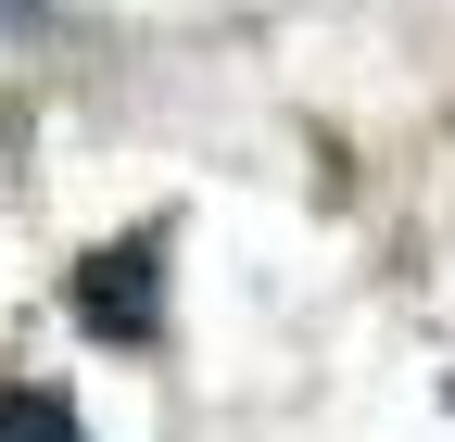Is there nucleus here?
<instances>
[{"instance_id": "obj_1", "label": "nucleus", "mask_w": 455, "mask_h": 442, "mask_svg": "<svg viewBox=\"0 0 455 442\" xmlns=\"http://www.w3.org/2000/svg\"><path fill=\"white\" fill-rule=\"evenodd\" d=\"M64 304H76V328H89V342H127V354H140L152 328H164V241H152V228H127V241L76 253Z\"/></svg>"}, {"instance_id": "obj_2", "label": "nucleus", "mask_w": 455, "mask_h": 442, "mask_svg": "<svg viewBox=\"0 0 455 442\" xmlns=\"http://www.w3.org/2000/svg\"><path fill=\"white\" fill-rule=\"evenodd\" d=\"M0 442H89V430L51 379H0Z\"/></svg>"}, {"instance_id": "obj_3", "label": "nucleus", "mask_w": 455, "mask_h": 442, "mask_svg": "<svg viewBox=\"0 0 455 442\" xmlns=\"http://www.w3.org/2000/svg\"><path fill=\"white\" fill-rule=\"evenodd\" d=\"M0 13H13V0H0Z\"/></svg>"}]
</instances>
